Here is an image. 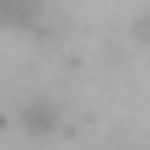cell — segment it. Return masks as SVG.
Segmentation results:
<instances>
[{"label": "cell", "mask_w": 150, "mask_h": 150, "mask_svg": "<svg viewBox=\"0 0 150 150\" xmlns=\"http://www.w3.org/2000/svg\"><path fill=\"white\" fill-rule=\"evenodd\" d=\"M54 22H59L54 0H0V32H32V38H43Z\"/></svg>", "instance_id": "cell-1"}, {"label": "cell", "mask_w": 150, "mask_h": 150, "mask_svg": "<svg viewBox=\"0 0 150 150\" xmlns=\"http://www.w3.org/2000/svg\"><path fill=\"white\" fill-rule=\"evenodd\" d=\"M54 118H59L54 102H27V107H22V129H32V134H54V129H59Z\"/></svg>", "instance_id": "cell-2"}]
</instances>
